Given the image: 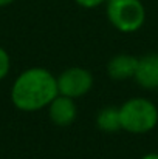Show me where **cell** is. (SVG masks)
I'll return each mask as SVG.
<instances>
[{
    "instance_id": "1",
    "label": "cell",
    "mask_w": 158,
    "mask_h": 159,
    "mask_svg": "<svg viewBox=\"0 0 158 159\" xmlns=\"http://www.w3.org/2000/svg\"><path fill=\"white\" fill-rule=\"evenodd\" d=\"M59 94L56 76L44 66L23 70L9 88V99L22 113H37L45 110Z\"/></svg>"
},
{
    "instance_id": "2",
    "label": "cell",
    "mask_w": 158,
    "mask_h": 159,
    "mask_svg": "<svg viewBox=\"0 0 158 159\" xmlns=\"http://www.w3.org/2000/svg\"><path fill=\"white\" fill-rule=\"evenodd\" d=\"M121 130L147 134L158 125V107L147 98H130L119 105Z\"/></svg>"
},
{
    "instance_id": "3",
    "label": "cell",
    "mask_w": 158,
    "mask_h": 159,
    "mask_svg": "<svg viewBox=\"0 0 158 159\" xmlns=\"http://www.w3.org/2000/svg\"><path fill=\"white\" fill-rule=\"evenodd\" d=\"M105 14L110 25L122 34L140 31L146 22V8L141 0H107Z\"/></svg>"
},
{
    "instance_id": "4",
    "label": "cell",
    "mask_w": 158,
    "mask_h": 159,
    "mask_svg": "<svg viewBox=\"0 0 158 159\" xmlns=\"http://www.w3.org/2000/svg\"><path fill=\"white\" fill-rule=\"evenodd\" d=\"M56 80L59 94L74 101L89 94L95 84L92 71L84 66H68L56 76Z\"/></svg>"
},
{
    "instance_id": "5",
    "label": "cell",
    "mask_w": 158,
    "mask_h": 159,
    "mask_svg": "<svg viewBox=\"0 0 158 159\" xmlns=\"http://www.w3.org/2000/svg\"><path fill=\"white\" fill-rule=\"evenodd\" d=\"M133 79L143 90H158V53H147L138 57Z\"/></svg>"
},
{
    "instance_id": "6",
    "label": "cell",
    "mask_w": 158,
    "mask_h": 159,
    "mask_svg": "<svg viewBox=\"0 0 158 159\" xmlns=\"http://www.w3.org/2000/svg\"><path fill=\"white\" fill-rule=\"evenodd\" d=\"M47 111L51 124H54L56 127H68L78 117L76 101L62 94H57L53 99L51 104L47 107Z\"/></svg>"
},
{
    "instance_id": "7",
    "label": "cell",
    "mask_w": 158,
    "mask_h": 159,
    "mask_svg": "<svg viewBox=\"0 0 158 159\" xmlns=\"http://www.w3.org/2000/svg\"><path fill=\"white\" fill-rule=\"evenodd\" d=\"M138 57L132 54H115L107 62V76L113 80H127L135 76Z\"/></svg>"
},
{
    "instance_id": "8",
    "label": "cell",
    "mask_w": 158,
    "mask_h": 159,
    "mask_svg": "<svg viewBox=\"0 0 158 159\" xmlns=\"http://www.w3.org/2000/svg\"><path fill=\"white\" fill-rule=\"evenodd\" d=\"M96 127L103 133H118L121 130V119H119V107L105 105L96 114Z\"/></svg>"
},
{
    "instance_id": "9",
    "label": "cell",
    "mask_w": 158,
    "mask_h": 159,
    "mask_svg": "<svg viewBox=\"0 0 158 159\" xmlns=\"http://www.w3.org/2000/svg\"><path fill=\"white\" fill-rule=\"evenodd\" d=\"M11 65L12 63H11V56H9V53L3 47H0V82L8 77V74L11 71Z\"/></svg>"
},
{
    "instance_id": "10",
    "label": "cell",
    "mask_w": 158,
    "mask_h": 159,
    "mask_svg": "<svg viewBox=\"0 0 158 159\" xmlns=\"http://www.w3.org/2000/svg\"><path fill=\"white\" fill-rule=\"evenodd\" d=\"M81 8H85V9H93V8H98L101 6L103 3H105L107 0H74Z\"/></svg>"
},
{
    "instance_id": "11",
    "label": "cell",
    "mask_w": 158,
    "mask_h": 159,
    "mask_svg": "<svg viewBox=\"0 0 158 159\" xmlns=\"http://www.w3.org/2000/svg\"><path fill=\"white\" fill-rule=\"evenodd\" d=\"M140 159H158V153H157V152H151V153L143 155Z\"/></svg>"
},
{
    "instance_id": "12",
    "label": "cell",
    "mask_w": 158,
    "mask_h": 159,
    "mask_svg": "<svg viewBox=\"0 0 158 159\" xmlns=\"http://www.w3.org/2000/svg\"><path fill=\"white\" fill-rule=\"evenodd\" d=\"M12 2H16V0H0V8H3V6H8V5H11Z\"/></svg>"
}]
</instances>
